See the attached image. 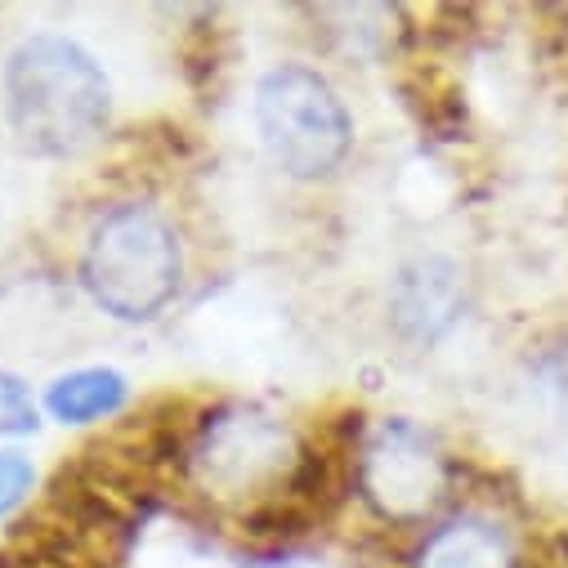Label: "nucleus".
<instances>
[{
	"label": "nucleus",
	"mask_w": 568,
	"mask_h": 568,
	"mask_svg": "<svg viewBox=\"0 0 568 568\" xmlns=\"http://www.w3.org/2000/svg\"><path fill=\"white\" fill-rule=\"evenodd\" d=\"M184 475L206 501L246 519L296 510L305 493H318V457L287 420L255 403L215 407L193 425Z\"/></svg>",
	"instance_id": "1"
},
{
	"label": "nucleus",
	"mask_w": 568,
	"mask_h": 568,
	"mask_svg": "<svg viewBox=\"0 0 568 568\" xmlns=\"http://www.w3.org/2000/svg\"><path fill=\"white\" fill-rule=\"evenodd\" d=\"M112 85L94 54L59 32L28 37L6 63V116L19 144L41 158H72L108 130Z\"/></svg>",
	"instance_id": "2"
},
{
	"label": "nucleus",
	"mask_w": 568,
	"mask_h": 568,
	"mask_svg": "<svg viewBox=\"0 0 568 568\" xmlns=\"http://www.w3.org/2000/svg\"><path fill=\"white\" fill-rule=\"evenodd\" d=\"M81 287L116 323H153L184 287V242L166 211L121 202L103 211L81 246Z\"/></svg>",
	"instance_id": "3"
},
{
	"label": "nucleus",
	"mask_w": 568,
	"mask_h": 568,
	"mask_svg": "<svg viewBox=\"0 0 568 568\" xmlns=\"http://www.w3.org/2000/svg\"><path fill=\"white\" fill-rule=\"evenodd\" d=\"M260 149L287 180H327L354 149V121L336 85L305 63H277L255 85Z\"/></svg>",
	"instance_id": "4"
},
{
	"label": "nucleus",
	"mask_w": 568,
	"mask_h": 568,
	"mask_svg": "<svg viewBox=\"0 0 568 568\" xmlns=\"http://www.w3.org/2000/svg\"><path fill=\"white\" fill-rule=\"evenodd\" d=\"M354 484L385 524H420L448 501L453 462L425 425L385 416L354 453Z\"/></svg>",
	"instance_id": "5"
},
{
	"label": "nucleus",
	"mask_w": 568,
	"mask_h": 568,
	"mask_svg": "<svg viewBox=\"0 0 568 568\" xmlns=\"http://www.w3.org/2000/svg\"><path fill=\"white\" fill-rule=\"evenodd\" d=\"M466 310V273L448 255H416L389 282V323L407 345H439Z\"/></svg>",
	"instance_id": "6"
},
{
	"label": "nucleus",
	"mask_w": 568,
	"mask_h": 568,
	"mask_svg": "<svg viewBox=\"0 0 568 568\" xmlns=\"http://www.w3.org/2000/svg\"><path fill=\"white\" fill-rule=\"evenodd\" d=\"M412 568H515V546L493 519L457 515L420 537Z\"/></svg>",
	"instance_id": "7"
},
{
	"label": "nucleus",
	"mask_w": 568,
	"mask_h": 568,
	"mask_svg": "<svg viewBox=\"0 0 568 568\" xmlns=\"http://www.w3.org/2000/svg\"><path fill=\"white\" fill-rule=\"evenodd\" d=\"M130 398V381L116 367H77L50 381L45 389V412L63 425H94Z\"/></svg>",
	"instance_id": "8"
},
{
	"label": "nucleus",
	"mask_w": 568,
	"mask_h": 568,
	"mask_svg": "<svg viewBox=\"0 0 568 568\" xmlns=\"http://www.w3.org/2000/svg\"><path fill=\"white\" fill-rule=\"evenodd\" d=\"M37 425H41V412L28 381L14 372H0V439H23Z\"/></svg>",
	"instance_id": "9"
},
{
	"label": "nucleus",
	"mask_w": 568,
	"mask_h": 568,
	"mask_svg": "<svg viewBox=\"0 0 568 568\" xmlns=\"http://www.w3.org/2000/svg\"><path fill=\"white\" fill-rule=\"evenodd\" d=\"M37 488V466L23 448H0V519L14 515Z\"/></svg>",
	"instance_id": "10"
},
{
	"label": "nucleus",
	"mask_w": 568,
	"mask_h": 568,
	"mask_svg": "<svg viewBox=\"0 0 568 568\" xmlns=\"http://www.w3.org/2000/svg\"><path fill=\"white\" fill-rule=\"evenodd\" d=\"M537 376H541L546 394L559 403V412L568 416V336L537 354Z\"/></svg>",
	"instance_id": "11"
}]
</instances>
